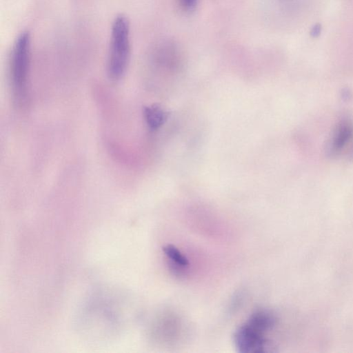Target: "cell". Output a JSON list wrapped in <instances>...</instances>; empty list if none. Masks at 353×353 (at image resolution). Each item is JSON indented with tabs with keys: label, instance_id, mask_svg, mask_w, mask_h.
<instances>
[{
	"label": "cell",
	"instance_id": "7",
	"mask_svg": "<svg viewBox=\"0 0 353 353\" xmlns=\"http://www.w3.org/2000/svg\"><path fill=\"white\" fill-rule=\"evenodd\" d=\"M198 0H178L181 8L186 12L193 10L197 4Z\"/></svg>",
	"mask_w": 353,
	"mask_h": 353
},
{
	"label": "cell",
	"instance_id": "3",
	"mask_svg": "<svg viewBox=\"0 0 353 353\" xmlns=\"http://www.w3.org/2000/svg\"><path fill=\"white\" fill-rule=\"evenodd\" d=\"M265 333V331L247 321L234 332L235 346L241 353L265 352L268 347V342L264 335Z\"/></svg>",
	"mask_w": 353,
	"mask_h": 353
},
{
	"label": "cell",
	"instance_id": "4",
	"mask_svg": "<svg viewBox=\"0 0 353 353\" xmlns=\"http://www.w3.org/2000/svg\"><path fill=\"white\" fill-rule=\"evenodd\" d=\"M353 142V123L341 120L336 127L328 145V154L332 157L341 155Z\"/></svg>",
	"mask_w": 353,
	"mask_h": 353
},
{
	"label": "cell",
	"instance_id": "2",
	"mask_svg": "<svg viewBox=\"0 0 353 353\" xmlns=\"http://www.w3.org/2000/svg\"><path fill=\"white\" fill-rule=\"evenodd\" d=\"M30 61V36L23 32L14 43L10 60L12 90L18 105L23 104L27 99Z\"/></svg>",
	"mask_w": 353,
	"mask_h": 353
},
{
	"label": "cell",
	"instance_id": "5",
	"mask_svg": "<svg viewBox=\"0 0 353 353\" xmlns=\"http://www.w3.org/2000/svg\"><path fill=\"white\" fill-rule=\"evenodd\" d=\"M168 113L158 105L146 106L143 110V117L146 124L151 130L160 128L168 119Z\"/></svg>",
	"mask_w": 353,
	"mask_h": 353
},
{
	"label": "cell",
	"instance_id": "1",
	"mask_svg": "<svg viewBox=\"0 0 353 353\" xmlns=\"http://www.w3.org/2000/svg\"><path fill=\"white\" fill-rule=\"evenodd\" d=\"M130 55V25L128 19L117 16L112 23L108 60V74L114 81L124 75Z\"/></svg>",
	"mask_w": 353,
	"mask_h": 353
},
{
	"label": "cell",
	"instance_id": "6",
	"mask_svg": "<svg viewBox=\"0 0 353 353\" xmlns=\"http://www.w3.org/2000/svg\"><path fill=\"white\" fill-rule=\"evenodd\" d=\"M165 256L172 263L180 268H186L189 265L188 259L174 245H167L163 248Z\"/></svg>",
	"mask_w": 353,
	"mask_h": 353
}]
</instances>
